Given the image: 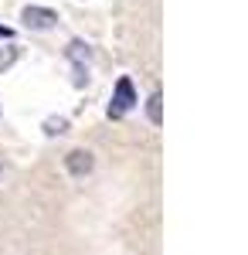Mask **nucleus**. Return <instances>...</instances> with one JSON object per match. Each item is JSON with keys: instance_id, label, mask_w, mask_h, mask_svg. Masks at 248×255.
I'll list each match as a JSON object with an SVG mask.
<instances>
[{"instance_id": "1", "label": "nucleus", "mask_w": 248, "mask_h": 255, "mask_svg": "<svg viewBox=\"0 0 248 255\" xmlns=\"http://www.w3.org/2000/svg\"><path fill=\"white\" fill-rule=\"evenodd\" d=\"M136 106V92H133V82L129 75H123V79L116 82V92H113V102H109V119H123L129 109Z\"/></svg>"}, {"instance_id": "5", "label": "nucleus", "mask_w": 248, "mask_h": 255, "mask_svg": "<svg viewBox=\"0 0 248 255\" xmlns=\"http://www.w3.org/2000/svg\"><path fill=\"white\" fill-rule=\"evenodd\" d=\"M48 133H65V119H51L48 123Z\"/></svg>"}, {"instance_id": "2", "label": "nucleus", "mask_w": 248, "mask_h": 255, "mask_svg": "<svg viewBox=\"0 0 248 255\" xmlns=\"http://www.w3.org/2000/svg\"><path fill=\"white\" fill-rule=\"evenodd\" d=\"M58 14L55 10H48V7H24V24L27 27H34V31H48V27H55Z\"/></svg>"}, {"instance_id": "3", "label": "nucleus", "mask_w": 248, "mask_h": 255, "mask_svg": "<svg viewBox=\"0 0 248 255\" xmlns=\"http://www.w3.org/2000/svg\"><path fill=\"white\" fill-rule=\"evenodd\" d=\"M65 167H68L75 177H85L89 170H92V153H89V150H72V153L65 157Z\"/></svg>"}, {"instance_id": "6", "label": "nucleus", "mask_w": 248, "mask_h": 255, "mask_svg": "<svg viewBox=\"0 0 248 255\" xmlns=\"http://www.w3.org/2000/svg\"><path fill=\"white\" fill-rule=\"evenodd\" d=\"M10 34H14V31H10V27H3V24H0V38H10Z\"/></svg>"}, {"instance_id": "4", "label": "nucleus", "mask_w": 248, "mask_h": 255, "mask_svg": "<svg viewBox=\"0 0 248 255\" xmlns=\"http://www.w3.org/2000/svg\"><path fill=\"white\" fill-rule=\"evenodd\" d=\"M146 109H150L153 123H160V119H163V116H160V92H153V96H150V106H146Z\"/></svg>"}]
</instances>
